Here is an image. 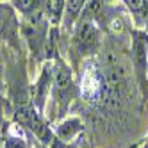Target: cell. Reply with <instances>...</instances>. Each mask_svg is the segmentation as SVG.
Instances as JSON below:
<instances>
[{"label": "cell", "instance_id": "cell-1", "mask_svg": "<svg viewBox=\"0 0 148 148\" xmlns=\"http://www.w3.org/2000/svg\"><path fill=\"white\" fill-rule=\"evenodd\" d=\"M52 98L57 105V116H66L70 103L80 97V86L73 80V70L61 57L54 59V80H52Z\"/></svg>", "mask_w": 148, "mask_h": 148}, {"label": "cell", "instance_id": "cell-2", "mask_svg": "<svg viewBox=\"0 0 148 148\" xmlns=\"http://www.w3.org/2000/svg\"><path fill=\"white\" fill-rule=\"evenodd\" d=\"M102 43L100 29L93 18L80 14L77 23L73 25V39H71V54L79 59L95 57Z\"/></svg>", "mask_w": 148, "mask_h": 148}, {"label": "cell", "instance_id": "cell-3", "mask_svg": "<svg viewBox=\"0 0 148 148\" xmlns=\"http://www.w3.org/2000/svg\"><path fill=\"white\" fill-rule=\"evenodd\" d=\"M0 43L22 52V22L11 2H0Z\"/></svg>", "mask_w": 148, "mask_h": 148}, {"label": "cell", "instance_id": "cell-4", "mask_svg": "<svg viewBox=\"0 0 148 148\" xmlns=\"http://www.w3.org/2000/svg\"><path fill=\"white\" fill-rule=\"evenodd\" d=\"M132 62L141 91L145 98H148V34L143 30H132Z\"/></svg>", "mask_w": 148, "mask_h": 148}, {"label": "cell", "instance_id": "cell-5", "mask_svg": "<svg viewBox=\"0 0 148 148\" xmlns=\"http://www.w3.org/2000/svg\"><path fill=\"white\" fill-rule=\"evenodd\" d=\"M48 32H50L48 20L39 22V23H29V22L22 20V36L30 50V56L36 59V62L45 61V48H47Z\"/></svg>", "mask_w": 148, "mask_h": 148}, {"label": "cell", "instance_id": "cell-6", "mask_svg": "<svg viewBox=\"0 0 148 148\" xmlns=\"http://www.w3.org/2000/svg\"><path fill=\"white\" fill-rule=\"evenodd\" d=\"M52 80H54V62L52 61H45L41 66V73L36 80V84L30 88V100H32L34 107L43 112L45 111V100L48 97V93L52 89Z\"/></svg>", "mask_w": 148, "mask_h": 148}, {"label": "cell", "instance_id": "cell-7", "mask_svg": "<svg viewBox=\"0 0 148 148\" xmlns=\"http://www.w3.org/2000/svg\"><path fill=\"white\" fill-rule=\"evenodd\" d=\"M89 0H66V5H64V13H62V27L66 30H71L73 25L77 23V20L80 18L84 7Z\"/></svg>", "mask_w": 148, "mask_h": 148}, {"label": "cell", "instance_id": "cell-8", "mask_svg": "<svg viewBox=\"0 0 148 148\" xmlns=\"http://www.w3.org/2000/svg\"><path fill=\"white\" fill-rule=\"evenodd\" d=\"M84 132V125L79 118H70V120H64L62 123H59L56 127V136L59 137L61 141H64L70 145V141L73 137H77L79 134Z\"/></svg>", "mask_w": 148, "mask_h": 148}, {"label": "cell", "instance_id": "cell-9", "mask_svg": "<svg viewBox=\"0 0 148 148\" xmlns=\"http://www.w3.org/2000/svg\"><path fill=\"white\" fill-rule=\"evenodd\" d=\"M123 4L132 13L137 25L148 27V0H123Z\"/></svg>", "mask_w": 148, "mask_h": 148}, {"label": "cell", "instance_id": "cell-10", "mask_svg": "<svg viewBox=\"0 0 148 148\" xmlns=\"http://www.w3.org/2000/svg\"><path fill=\"white\" fill-rule=\"evenodd\" d=\"M66 0H47V18L50 25H59L62 22Z\"/></svg>", "mask_w": 148, "mask_h": 148}, {"label": "cell", "instance_id": "cell-11", "mask_svg": "<svg viewBox=\"0 0 148 148\" xmlns=\"http://www.w3.org/2000/svg\"><path fill=\"white\" fill-rule=\"evenodd\" d=\"M4 77H5V57H4L2 47H0V100H4L2 98V93L5 89V80H4Z\"/></svg>", "mask_w": 148, "mask_h": 148}, {"label": "cell", "instance_id": "cell-12", "mask_svg": "<svg viewBox=\"0 0 148 148\" xmlns=\"http://www.w3.org/2000/svg\"><path fill=\"white\" fill-rule=\"evenodd\" d=\"M45 148H47V146H45Z\"/></svg>", "mask_w": 148, "mask_h": 148}]
</instances>
